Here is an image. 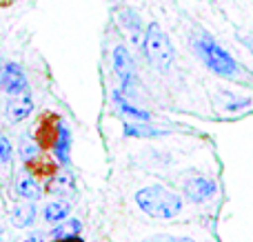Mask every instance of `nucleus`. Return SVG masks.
Returning a JSON list of instances; mask_svg holds the SVG:
<instances>
[{
  "mask_svg": "<svg viewBox=\"0 0 253 242\" xmlns=\"http://www.w3.org/2000/svg\"><path fill=\"white\" fill-rule=\"evenodd\" d=\"M191 47H193V51H196V56L207 65V69H211L215 76H220V78L238 80L240 74H245L240 62H238L224 47H220V44L215 42L213 36L207 34L205 29H193Z\"/></svg>",
  "mask_w": 253,
  "mask_h": 242,
  "instance_id": "f257e3e1",
  "label": "nucleus"
},
{
  "mask_svg": "<svg viewBox=\"0 0 253 242\" xmlns=\"http://www.w3.org/2000/svg\"><path fill=\"white\" fill-rule=\"evenodd\" d=\"M53 151H56V160L62 164V167H69V151H71V133L69 129L62 124L60 133H58V140L53 145Z\"/></svg>",
  "mask_w": 253,
  "mask_h": 242,
  "instance_id": "f8f14e48",
  "label": "nucleus"
},
{
  "mask_svg": "<svg viewBox=\"0 0 253 242\" xmlns=\"http://www.w3.org/2000/svg\"><path fill=\"white\" fill-rule=\"evenodd\" d=\"M25 169L29 171V176H34L36 180H42V178H51L58 173V164L56 160H51L49 156H38L25 160Z\"/></svg>",
  "mask_w": 253,
  "mask_h": 242,
  "instance_id": "9d476101",
  "label": "nucleus"
},
{
  "mask_svg": "<svg viewBox=\"0 0 253 242\" xmlns=\"http://www.w3.org/2000/svg\"><path fill=\"white\" fill-rule=\"evenodd\" d=\"M142 51L147 56V60L160 71H167L173 65V44H171L169 36L160 29L158 22H151L144 31Z\"/></svg>",
  "mask_w": 253,
  "mask_h": 242,
  "instance_id": "7ed1b4c3",
  "label": "nucleus"
},
{
  "mask_svg": "<svg viewBox=\"0 0 253 242\" xmlns=\"http://www.w3.org/2000/svg\"><path fill=\"white\" fill-rule=\"evenodd\" d=\"M111 58H114V71L123 80V89L126 93H131V89L138 84V69H135L133 56L129 53V49L125 44H118L111 53Z\"/></svg>",
  "mask_w": 253,
  "mask_h": 242,
  "instance_id": "39448f33",
  "label": "nucleus"
},
{
  "mask_svg": "<svg viewBox=\"0 0 253 242\" xmlns=\"http://www.w3.org/2000/svg\"><path fill=\"white\" fill-rule=\"evenodd\" d=\"M47 191L49 194H69V191H74V176L69 171H58L49 180Z\"/></svg>",
  "mask_w": 253,
  "mask_h": 242,
  "instance_id": "4468645a",
  "label": "nucleus"
},
{
  "mask_svg": "<svg viewBox=\"0 0 253 242\" xmlns=\"http://www.w3.org/2000/svg\"><path fill=\"white\" fill-rule=\"evenodd\" d=\"M16 191H18V196H22V198H27V200H38L40 194H42V189L38 187V180H36L34 176H22V178H18Z\"/></svg>",
  "mask_w": 253,
  "mask_h": 242,
  "instance_id": "2eb2a0df",
  "label": "nucleus"
},
{
  "mask_svg": "<svg viewBox=\"0 0 253 242\" xmlns=\"http://www.w3.org/2000/svg\"><path fill=\"white\" fill-rule=\"evenodd\" d=\"M135 204L140 211L156 220H173L182 213V198L162 185L144 187L135 194Z\"/></svg>",
  "mask_w": 253,
  "mask_h": 242,
  "instance_id": "f03ea898",
  "label": "nucleus"
},
{
  "mask_svg": "<svg viewBox=\"0 0 253 242\" xmlns=\"http://www.w3.org/2000/svg\"><path fill=\"white\" fill-rule=\"evenodd\" d=\"M51 242H84V240L78 238V236H69V238H60V240H51Z\"/></svg>",
  "mask_w": 253,
  "mask_h": 242,
  "instance_id": "4be33fe9",
  "label": "nucleus"
},
{
  "mask_svg": "<svg viewBox=\"0 0 253 242\" xmlns=\"http://www.w3.org/2000/svg\"><path fill=\"white\" fill-rule=\"evenodd\" d=\"M62 127V120L58 114L53 111H42L36 120V127H34V140L38 145V149L42 151H51L53 145L58 140V133H60Z\"/></svg>",
  "mask_w": 253,
  "mask_h": 242,
  "instance_id": "20e7f679",
  "label": "nucleus"
},
{
  "mask_svg": "<svg viewBox=\"0 0 253 242\" xmlns=\"http://www.w3.org/2000/svg\"><path fill=\"white\" fill-rule=\"evenodd\" d=\"M215 191H218L215 180L205 178V176H193V178H189V180L184 182V196H187L191 202H196V204L209 200L211 196H215Z\"/></svg>",
  "mask_w": 253,
  "mask_h": 242,
  "instance_id": "0eeeda50",
  "label": "nucleus"
},
{
  "mask_svg": "<svg viewBox=\"0 0 253 242\" xmlns=\"http://www.w3.org/2000/svg\"><path fill=\"white\" fill-rule=\"evenodd\" d=\"M22 242H40V236H38V234H34V236H29L27 240H22Z\"/></svg>",
  "mask_w": 253,
  "mask_h": 242,
  "instance_id": "5701e85b",
  "label": "nucleus"
},
{
  "mask_svg": "<svg viewBox=\"0 0 253 242\" xmlns=\"http://www.w3.org/2000/svg\"><path fill=\"white\" fill-rule=\"evenodd\" d=\"M34 114V98L29 91L20 93V96H11V100L7 102V120L13 124L27 120Z\"/></svg>",
  "mask_w": 253,
  "mask_h": 242,
  "instance_id": "6e6552de",
  "label": "nucleus"
},
{
  "mask_svg": "<svg viewBox=\"0 0 253 242\" xmlns=\"http://www.w3.org/2000/svg\"><path fill=\"white\" fill-rule=\"evenodd\" d=\"M71 211V202L65 198H58L53 200V202H49L47 207H44V220L51 222V225H58V222H62L67 216H69Z\"/></svg>",
  "mask_w": 253,
  "mask_h": 242,
  "instance_id": "9b49d317",
  "label": "nucleus"
},
{
  "mask_svg": "<svg viewBox=\"0 0 253 242\" xmlns=\"http://www.w3.org/2000/svg\"><path fill=\"white\" fill-rule=\"evenodd\" d=\"M147 242H196V240H193V238H178V236L160 234V236H153V238H149Z\"/></svg>",
  "mask_w": 253,
  "mask_h": 242,
  "instance_id": "412c9836",
  "label": "nucleus"
},
{
  "mask_svg": "<svg viewBox=\"0 0 253 242\" xmlns=\"http://www.w3.org/2000/svg\"><path fill=\"white\" fill-rule=\"evenodd\" d=\"M11 160H13V149H11V142H9L7 136L0 133V169H11Z\"/></svg>",
  "mask_w": 253,
  "mask_h": 242,
  "instance_id": "6ab92c4d",
  "label": "nucleus"
},
{
  "mask_svg": "<svg viewBox=\"0 0 253 242\" xmlns=\"http://www.w3.org/2000/svg\"><path fill=\"white\" fill-rule=\"evenodd\" d=\"M34 220H36V207L31 202L18 204L11 213V222H13V227H18V229H27V227H31Z\"/></svg>",
  "mask_w": 253,
  "mask_h": 242,
  "instance_id": "ddd939ff",
  "label": "nucleus"
},
{
  "mask_svg": "<svg viewBox=\"0 0 253 242\" xmlns=\"http://www.w3.org/2000/svg\"><path fill=\"white\" fill-rule=\"evenodd\" d=\"M80 229H83V225H80V220H62L56 225V229H51V234H49V238L51 240H60V238H69V236H78Z\"/></svg>",
  "mask_w": 253,
  "mask_h": 242,
  "instance_id": "f3484780",
  "label": "nucleus"
},
{
  "mask_svg": "<svg viewBox=\"0 0 253 242\" xmlns=\"http://www.w3.org/2000/svg\"><path fill=\"white\" fill-rule=\"evenodd\" d=\"M162 133L165 131H160L156 127H149L142 120H140V124H125V136H131V138H158Z\"/></svg>",
  "mask_w": 253,
  "mask_h": 242,
  "instance_id": "a211bd4d",
  "label": "nucleus"
},
{
  "mask_svg": "<svg viewBox=\"0 0 253 242\" xmlns=\"http://www.w3.org/2000/svg\"><path fill=\"white\" fill-rule=\"evenodd\" d=\"M0 87L9 96H20V93L29 91V82H27V76L22 71V67L16 65V62L0 65Z\"/></svg>",
  "mask_w": 253,
  "mask_h": 242,
  "instance_id": "423d86ee",
  "label": "nucleus"
},
{
  "mask_svg": "<svg viewBox=\"0 0 253 242\" xmlns=\"http://www.w3.org/2000/svg\"><path fill=\"white\" fill-rule=\"evenodd\" d=\"M118 20H120V27L126 31L129 40L133 44H142V38H144V25L140 20V16L133 11V9H120L118 11Z\"/></svg>",
  "mask_w": 253,
  "mask_h": 242,
  "instance_id": "1a4fd4ad",
  "label": "nucleus"
},
{
  "mask_svg": "<svg viewBox=\"0 0 253 242\" xmlns=\"http://www.w3.org/2000/svg\"><path fill=\"white\" fill-rule=\"evenodd\" d=\"M114 102H116V107H118L123 114L126 116H131V118H135V120H142V122H149L151 120V116L147 114V111H142V109H138V107H133L129 100L123 96L120 91H114Z\"/></svg>",
  "mask_w": 253,
  "mask_h": 242,
  "instance_id": "dca6fc26",
  "label": "nucleus"
},
{
  "mask_svg": "<svg viewBox=\"0 0 253 242\" xmlns=\"http://www.w3.org/2000/svg\"><path fill=\"white\" fill-rule=\"evenodd\" d=\"M36 154H38V145H36V140H31L29 136H25L20 140V156L25 160H29V158H34Z\"/></svg>",
  "mask_w": 253,
  "mask_h": 242,
  "instance_id": "aec40b11",
  "label": "nucleus"
},
{
  "mask_svg": "<svg viewBox=\"0 0 253 242\" xmlns=\"http://www.w3.org/2000/svg\"><path fill=\"white\" fill-rule=\"evenodd\" d=\"M0 242H2V229H0Z\"/></svg>",
  "mask_w": 253,
  "mask_h": 242,
  "instance_id": "b1692460",
  "label": "nucleus"
}]
</instances>
